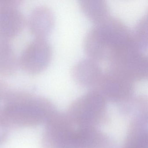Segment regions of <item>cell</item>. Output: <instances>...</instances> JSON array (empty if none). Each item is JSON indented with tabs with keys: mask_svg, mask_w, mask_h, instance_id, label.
I'll return each mask as SVG.
<instances>
[{
	"mask_svg": "<svg viewBox=\"0 0 148 148\" xmlns=\"http://www.w3.org/2000/svg\"><path fill=\"white\" fill-rule=\"evenodd\" d=\"M52 56L51 46L46 38H35L22 51L19 66L29 74H38L47 67Z\"/></svg>",
	"mask_w": 148,
	"mask_h": 148,
	"instance_id": "obj_7",
	"label": "cell"
},
{
	"mask_svg": "<svg viewBox=\"0 0 148 148\" xmlns=\"http://www.w3.org/2000/svg\"><path fill=\"white\" fill-rule=\"evenodd\" d=\"M18 66V59L10 41L0 38V76H12Z\"/></svg>",
	"mask_w": 148,
	"mask_h": 148,
	"instance_id": "obj_11",
	"label": "cell"
},
{
	"mask_svg": "<svg viewBox=\"0 0 148 148\" xmlns=\"http://www.w3.org/2000/svg\"><path fill=\"white\" fill-rule=\"evenodd\" d=\"M21 1L5 0L0 6V38L10 41L25 28L27 22L18 9Z\"/></svg>",
	"mask_w": 148,
	"mask_h": 148,
	"instance_id": "obj_8",
	"label": "cell"
},
{
	"mask_svg": "<svg viewBox=\"0 0 148 148\" xmlns=\"http://www.w3.org/2000/svg\"><path fill=\"white\" fill-rule=\"evenodd\" d=\"M103 71L98 62L90 59L83 60L75 64L72 68V77L77 84L93 89L97 85Z\"/></svg>",
	"mask_w": 148,
	"mask_h": 148,
	"instance_id": "obj_10",
	"label": "cell"
},
{
	"mask_svg": "<svg viewBox=\"0 0 148 148\" xmlns=\"http://www.w3.org/2000/svg\"><path fill=\"white\" fill-rule=\"evenodd\" d=\"M79 6L86 16L95 24L110 17V7L104 0H81Z\"/></svg>",
	"mask_w": 148,
	"mask_h": 148,
	"instance_id": "obj_12",
	"label": "cell"
},
{
	"mask_svg": "<svg viewBox=\"0 0 148 148\" xmlns=\"http://www.w3.org/2000/svg\"><path fill=\"white\" fill-rule=\"evenodd\" d=\"M135 83L119 73L108 68L94 90L97 91L106 100L122 103L132 97Z\"/></svg>",
	"mask_w": 148,
	"mask_h": 148,
	"instance_id": "obj_6",
	"label": "cell"
},
{
	"mask_svg": "<svg viewBox=\"0 0 148 148\" xmlns=\"http://www.w3.org/2000/svg\"><path fill=\"white\" fill-rule=\"evenodd\" d=\"M55 23L52 10L41 5L34 8L27 21L29 31L36 38H46L53 29Z\"/></svg>",
	"mask_w": 148,
	"mask_h": 148,
	"instance_id": "obj_9",
	"label": "cell"
},
{
	"mask_svg": "<svg viewBox=\"0 0 148 148\" xmlns=\"http://www.w3.org/2000/svg\"><path fill=\"white\" fill-rule=\"evenodd\" d=\"M132 40V32L127 25L110 16L90 29L84 40V50L90 59L108 63Z\"/></svg>",
	"mask_w": 148,
	"mask_h": 148,
	"instance_id": "obj_2",
	"label": "cell"
},
{
	"mask_svg": "<svg viewBox=\"0 0 148 148\" xmlns=\"http://www.w3.org/2000/svg\"><path fill=\"white\" fill-rule=\"evenodd\" d=\"M132 37L136 44L144 51L148 46V19L144 16L139 21L136 25Z\"/></svg>",
	"mask_w": 148,
	"mask_h": 148,
	"instance_id": "obj_14",
	"label": "cell"
},
{
	"mask_svg": "<svg viewBox=\"0 0 148 148\" xmlns=\"http://www.w3.org/2000/svg\"><path fill=\"white\" fill-rule=\"evenodd\" d=\"M106 101L93 89L73 102L66 114L77 127H96L104 119Z\"/></svg>",
	"mask_w": 148,
	"mask_h": 148,
	"instance_id": "obj_3",
	"label": "cell"
},
{
	"mask_svg": "<svg viewBox=\"0 0 148 148\" xmlns=\"http://www.w3.org/2000/svg\"><path fill=\"white\" fill-rule=\"evenodd\" d=\"M148 132L143 128L142 122L134 121L123 148H148Z\"/></svg>",
	"mask_w": 148,
	"mask_h": 148,
	"instance_id": "obj_13",
	"label": "cell"
},
{
	"mask_svg": "<svg viewBox=\"0 0 148 148\" xmlns=\"http://www.w3.org/2000/svg\"><path fill=\"white\" fill-rule=\"evenodd\" d=\"M45 124L43 148H83L77 128L66 113L56 111Z\"/></svg>",
	"mask_w": 148,
	"mask_h": 148,
	"instance_id": "obj_4",
	"label": "cell"
},
{
	"mask_svg": "<svg viewBox=\"0 0 148 148\" xmlns=\"http://www.w3.org/2000/svg\"><path fill=\"white\" fill-rule=\"evenodd\" d=\"M56 112L49 99L23 91L10 90L1 103V120L9 130L45 123Z\"/></svg>",
	"mask_w": 148,
	"mask_h": 148,
	"instance_id": "obj_1",
	"label": "cell"
},
{
	"mask_svg": "<svg viewBox=\"0 0 148 148\" xmlns=\"http://www.w3.org/2000/svg\"><path fill=\"white\" fill-rule=\"evenodd\" d=\"M2 99L0 98V128L3 127V124H2V121L1 119V102Z\"/></svg>",
	"mask_w": 148,
	"mask_h": 148,
	"instance_id": "obj_15",
	"label": "cell"
},
{
	"mask_svg": "<svg viewBox=\"0 0 148 148\" xmlns=\"http://www.w3.org/2000/svg\"><path fill=\"white\" fill-rule=\"evenodd\" d=\"M109 68L134 83L147 79L148 56L133 42L108 62Z\"/></svg>",
	"mask_w": 148,
	"mask_h": 148,
	"instance_id": "obj_5",
	"label": "cell"
},
{
	"mask_svg": "<svg viewBox=\"0 0 148 148\" xmlns=\"http://www.w3.org/2000/svg\"><path fill=\"white\" fill-rule=\"evenodd\" d=\"M4 2H5V0H0V6L3 5L4 4Z\"/></svg>",
	"mask_w": 148,
	"mask_h": 148,
	"instance_id": "obj_16",
	"label": "cell"
}]
</instances>
